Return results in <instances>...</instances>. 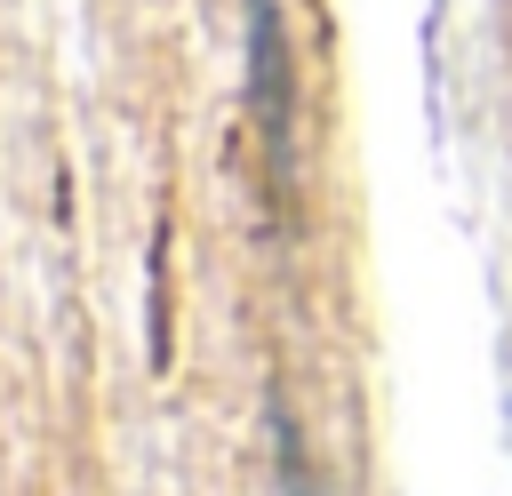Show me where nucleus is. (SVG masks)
<instances>
[{"mask_svg": "<svg viewBox=\"0 0 512 496\" xmlns=\"http://www.w3.org/2000/svg\"><path fill=\"white\" fill-rule=\"evenodd\" d=\"M288 496H312V472H304V448L288 440Z\"/></svg>", "mask_w": 512, "mask_h": 496, "instance_id": "nucleus-1", "label": "nucleus"}]
</instances>
